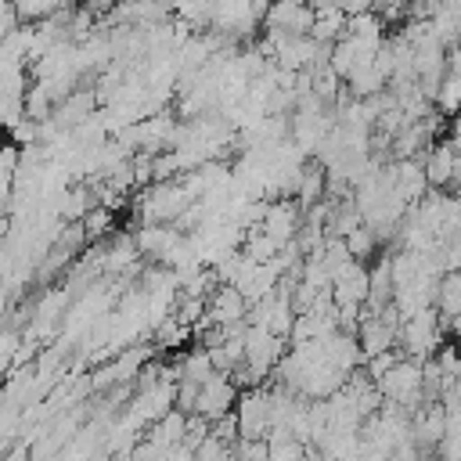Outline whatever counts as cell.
Returning a JSON list of instances; mask_svg holds the SVG:
<instances>
[{
    "label": "cell",
    "instance_id": "obj_1",
    "mask_svg": "<svg viewBox=\"0 0 461 461\" xmlns=\"http://www.w3.org/2000/svg\"><path fill=\"white\" fill-rule=\"evenodd\" d=\"M169 14H176L191 32L209 29V0H169Z\"/></svg>",
    "mask_w": 461,
    "mask_h": 461
},
{
    "label": "cell",
    "instance_id": "obj_2",
    "mask_svg": "<svg viewBox=\"0 0 461 461\" xmlns=\"http://www.w3.org/2000/svg\"><path fill=\"white\" fill-rule=\"evenodd\" d=\"M457 90H461V83H457V72H443V79L436 83L432 104H436L443 115H450V112L457 108Z\"/></svg>",
    "mask_w": 461,
    "mask_h": 461
}]
</instances>
